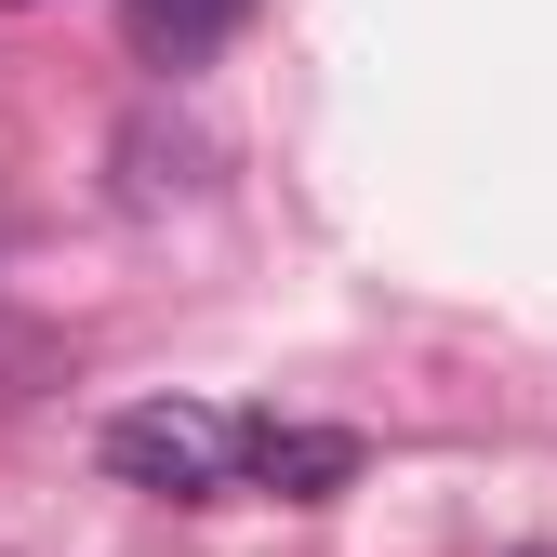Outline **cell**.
Listing matches in <instances>:
<instances>
[{"label":"cell","instance_id":"obj_1","mask_svg":"<svg viewBox=\"0 0 557 557\" xmlns=\"http://www.w3.org/2000/svg\"><path fill=\"white\" fill-rule=\"evenodd\" d=\"M107 478L120 492L213 505V492H239V425L199 411V398H133V411H107Z\"/></svg>","mask_w":557,"mask_h":557},{"label":"cell","instance_id":"obj_2","mask_svg":"<svg viewBox=\"0 0 557 557\" xmlns=\"http://www.w3.org/2000/svg\"><path fill=\"white\" fill-rule=\"evenodd\" d=\"M239 478L278 492V505H332L345 478H359V438H345V425H278V411H265V425H239Z\"/></svg>","mask_w":557,"mask_h":557},{"label":"cell","instance_id":"obj_3","mask_svg":"<svg viewBox=\"0 0 557 557\" xmlns=\"http://www.w3.org/2000/svg\"><path fill=\"white\" fill-rule=\"evenodd\" d=\"M120 27H133V53H147L160 81H186V66H213L252 27V0H120Z\"/></svg>","mask_w":557,"mask_h":557},{"label":"cell","instance_id":"obj_4","mask_svg":"<svg viewBox=\"0 0 557 557\" xmlns=\"http://www.w3.org/2000/svg\"><path fill=\"white\" fill-rule=\"evenodd\" d=\"M531 557H544V544H531Z\"/></svg>","mask_w":557,"mask_h":557}]
</instances>
